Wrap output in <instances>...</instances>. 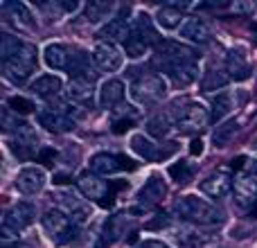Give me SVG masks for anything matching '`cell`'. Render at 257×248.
<instances>
[{
	"mask_svg": "<svg viewBox=\"0 0 257 248\" xmlns=\"http://www.w3.org/2000/svg\"><path fill=\"white\" fill-rule=\"evenodd\" d=\"M154 41H156V27H154V23H151V16H147L145 12L138 14L131 25V34H128V39L124 43L126 57H131V59L145 57Z\"/></svg>",
	"mask_w": 257,
	"mask_h": 248,
	"instance_id": "3",
	"label": "cell"
},
{
	"mask_svg": "<svg viewBox=\"0 0 257 248\" xmlns=\"http://www.w3.org/2000/svg\"><path fill=\"white\" fill-rule=\"evenodd\" d=\"M32 138H25V140H16V142H12V149H14V154L18 156V158H27V156L32 154Z\"/></svg>",
	"mask_w": 257,
	"mask_h": 248,
	"instance_id": "36",
	"label": "cell"
},
{
	"mask_svg": "<svg viewBox=\"0 0 257 248\" xmlns=\"http://www.w3.org/2000/svg\"><path fill=\"white\" fill-rule=\"evenodd\" d=\"M61 88H63V84H61V79H59V77H54V75H43V77H39V79L32 84L30 90L36 95V97L52 99V97H57V95L61 93Z\"/></svg>",
	"mask_w": 257,
	"mask_h": 248,
	"instance_id": "27",
	"label": "cell"
},
{
	"mask_svg": "<svg viewBox=\"0 0 257 248\" xmlns=\"http://www.w3.org/2000/svg\"><path fill=\"white\" fill-rule=\"evenodd\" d=\"M212 32H210V25L203 21V18H187L181 25V39L190 41V43L203 45L210 41Z\"/></svg>",
	"mask_w": 257,
	"mask_h": 248,
	"instance_id": "17",
	"label": "cell"
},
{
	"mask_svg": "<svg viewBox=\"0 0 257 248\" xmlns=\"http://www.w3.org/2000/svg\"><path fill=\"white\" fill-rule=\"evenodd\" d=\"M54 158H57V151H54L52 147H43V149L36 154V160H39V163H45V165H52Z\"/></svg>",
	"mask_w": 257,
	"mask_h": 248,
	"instance_id": "38",
	"label": "cell"
},
{
	"mask_svg": "<svg viewBox=\"0 0 257 248\" xmlns=\"http://www.w3.org/2000/svg\"><path fill=\"white\" fill-rule=\"evenodd\" d=\"M210 122L208 108H203L201 104H187L185 108H181L176 117V129L181 133H201Z\"/></svg>",
	"mask_w": 257,
	"mask_h": 248,
	"instance_id": "7",
	"label": "cell"
},
{
	"mask_svg": "<svg viewBox=\"0 0 257 248\" xmlns=\"http://www.w3.org/2000/svg\"><path fill=\"white\" fill-rule=\"evenodd\" d=\"M122 169H136V163L128 160L126 156H117V154H95L90 158V172L97 176H108V174L122 172Z\"/></svg>",
	"mask_w": 257,
	"mask_h": 248,
	"instance_id": "8",
	"label": "cell"
},
{
	"mask_svg": "<svg viewBox=\"0 0 257 248\" xmlns=\"http://www.w3.org/2000/svg\"><path fill=\"white\" fill-rule=\"evenodd\" d=\"M165 72L169 75V79L176 86H190L192 81L199 79V66L196 61H185V63H172V66H165Z\"/></svg>",
	"mask_w": 257,
	"mask_h": 248,
	"instance_id": "19",
	"label": "cell"
},
{
	"mask_svg": "<svg viewBox=\"0 0 257 248\" xmlns=\"http://www.w3.org/2000/svg\"><path fill=\"white\" fill-rule=\"evenodd\" d=\"M237 131H239V122H237V120H228V122L219 124V127L214 129V133H212L214 147H226L228 142L235 138Z\"/></svg>",
	"mask_w": 257,
	"mask_h": 248,
	"instance_id": "30",
	"label": "cell"
},
{
	"mask_svg": "<svg viewBox=\"0 0 257 248\" xmlns=\"http://www.w3.org/2000/svg\"><path fill=\"white\" fill-rule=\"evenodd\" d=\"M39 124L43 129H48L50 133H68L75 129V120L70 117V113L66 111H41L39 113Z\"/></svg>",
	"mask_w": 257,
	"mask_h": 248,
	"instance_id": "16",
	"label": "cell"
},
{
	"mask_svg": "<svg viewBox=\"0 0 257 248\" xmlns=\"http://www.w3.org/2000/svg\"><path fill=\"white\" fill-rule=\"evenodd\" d=\"M235 187V183H232V176L228 172H214L210 174L208 178H203L201 181V192L208 196H212V199H223L226 194H230V190Z\"/></svg>",
	"mask_w": 257,
	"mask_h": 248,
	"instance_id": "13",
	"label": "cell"
},
{
	"mask_svg": "<svg viewBox=\"0 0 257 248\" xmlns=\"http://www.w3.org/2000/svg\"><path fill=\"white\" fill-rule=\"evenodd\" d=\"M147 131H149L151 136H156V138H165L169 133V120H167V115L151 117L149 124H147Z\"/></svg>",
	"mask_w": 257,
	"mask_h": 248,
	"instance_id": "34",
	"label": "cell"
},
{
	"mask_svg": "<svg viewBox=\"0 0 257 248\" xmlns=\"http://www.w3.org/2000/svg\"><path fill=\"white\" fill-rule=\"evenodd\" d=\"M45 185V172L41 167H25L16 174V190L23 194H39Z\"/></svg>",
	"mask_w": 257,
	"mask_h": 248,
	"instance_id": "15",
	"label": "cell"
},
{
	"mask_svg": "<svg viewBox=\"0 0 257 248\" xmlns=\"http://www.w3.org/2000/svg\"><path fill=\"white\" fill-rule=\"evenodd\" d=\"M176 214L185 221H192V223H199V226H212V223H219L221 221V212L217 210V205L208 203V201L199 199V196H181L174 205Z\"/></svg>",
	"mask_w": 257,
	"mask_h": 248,
	"instance_id": "1",
	"label": "cell"
},
{
	"mask_svg": "<svg viewBox=\"0 0 257 248\" xmlns=\"http://www.w3.org/2000/svg\"><path fill=\"white\" fill-rule=\"evenodd\" d=\"M41 221H43V230L54 244H66L72 239V219L63 210H48Z\"/></svg>",
	"mask_w": 257,
	"mask_h": 248,
	"instance_id": "5",
	"label": "cell"
},
{
	"mask_svg": "<svg viewBox=\"0 0 257 248\" xmlns=\"http://www.w3.org/2000/svg\"><path fill=\"white\" fill-rule=\"evenodd\" d=\"M21 45H23L21 39H16V36H12V34H3V39H0V57H3V61L14 57Z\"/></svg>",
	"mask_w": 257,
	"mask_h": 248,
	"instance_id": "33",
	"label": "cell"
},
{
	"mask_svg": "<svg viewBox=\"0 0 257 248\" xmlns=\"http://www.w3.org/2000/svg\"><path fill=\"white\" fill-rule=\"evenodd\" d=\"M156 21H158V25L163 27V30H176V27L183 25V12L178 7H174V5H165V7L158 9V14H156Z\"/></svg>",
	"mask_w": 257,
	"mask_h": 248,
	"instance_id": "29",
	"label": "cell"
},
{
	"mask_svg": "<svg viewBox=\"0 0 257 248\" xmlns=\"http://www.w3.org/2000/svg\"><path fill=\"white\" fill-rule=\"evenodd\" d=\"M235 111V97L232 93H219L212 97V108H210V122H221Z\"/></svg>",
	"mask_w": 257,
	"mask_h": 248,
	"instance_id": "28",
	"label": "cell"
},
{
	"mask_svg": "<svg viewBox=\"0 0 257 248\" xmlns=\"http://www.w3.org/2000/svg\"><path fill=\"white\" fill-rule=\"evenodd\" d=\"M232 12H246V14H253L255 12V5H244V3H235L232 5Z\"/></svg>",
	"mask_w": 257,
	"mask_h": 248,
	"instance_id": "39",
	"label": "cell"
},
{
	"mask_svg": "<svg viewBox=\"0 0 257 248\" xmlns=\"http://www.w3.org/2000/svg\"><path fill=\"white\" fill-rule=\"evenodd\" d=\"M16 248H30V246H16Z\"/></svg>",
	"mask_w": 257,
	"mask_h": 248,
	"instance_id": "43",
	"label": "cell"
},
{
	"mask_svg": "<svg viewBox=\"0 0 257 248\" xmlns=\"http://www.w3.org/2000/svg\"><path fill=\"white\" fill-rule=\"evenodd\" d=\"M128 7L124 12H120L115 18H111V21L106 23V25L99 30V39H104L106 43H115V41H124L128 39V34H131V25H128Z\"/></svg>",
	"mask_w": 257,
	"mask_h": 248,
	"instance_id": "14",
	"label": "cell"
},
{
	"mask_svg": "<svg viewBox=\"0 0 257 248\" xmlns=\"http://www.w3.org/2000/svg\"><path fill=\"white\" fill-rule=\"evenodd\" d=\"M36 217V210L32 203H16L12 205V208L7 210V214H5L3 219V235L5 237H12V235H18V232H23L27 226H32V221H34Z\"/></svg>",
	"mask_w": 257,
	"mask_h": 248,
	"instance_id": "6",
	"label": "cell"
},
{
	"mask_svg": "<svg viewBox=\"0 0 257 248\" xmlns=\"http://www.w3.org/2000/svg\"><path fill=\"white\" fill-rule=\"evenodd\" d=\"M156 54H158V61L163 63V68L172 66V63H185L196 59L194 48H190L185 43H178V41H163L156 48Z\"/></svg>",
	"mask_w": 257,
	"mask_h": 248,
	"instance_id": "9",
	"label": "cell"
},
{
	"mask_svg": "<svg viewBox=\"0 0 257 248\" xmlns=\"http://www.w3.org/2000/svg\"><path fill=\"white\" fill-rule=\"evenodd\" d=\"M167 194V190H165V183L160 181L158 176H154V178H149V181L145 183V187H142L140 192H138V203H140V208H151V205H156L163 196Z\"/></svg>",
	"mask_w": 257,
	"mask_h": 248,
	"instance_id": "23",
	"label": "cell"
},
{
	"mask_svg": "<svg viewBox=\"0 0 257 248\" xmlns=\"http://www.w3.org/2000/svg\"><path fill=\"white\" fill-rule=\"evenodd\" d=\"M93 61L102 72H117L122 68V63H124V54L120 52V48L115 43L102 41L93 50Z\"/></svg>",
	"mask_w": 257,
	"mask_h": 248,
	"instance_id": "10",
	"label": "cell"
},
{
	"mask_svg": "<svg viewBox=\"0 0 257 248\" xmlns=\"http://www.w3.org/2000/svg\"><path fill=\"white\" fill-rule=\"evenodd\" d=\"M131 99L140 106H151V104H158L160 99H165L167 95V84H165L163 77L158 75H145L138 77L131 84Z\"/></svg>",
	"mask_w": 257,
	"mask_h": 248,
	"instance_id": "4",
	"label": "cell"
},
{
	"mask_svg": "<svg viewBox=\"0 0 257 248\" xmlns=\"http://www.w3.org/2000/svg\"><path fill=\"white\" fill-rule=\"evenodd\" d=\"M66 97H68V102L77 104V106H93V97H95L93 81L72 79L66 90Z\"/></svg>",
	"mask_w": 257,
	"mask_h": 248,
	"instance_id": "20",
	"label": "cell"
},
{
	"mask_svg": "<svg viewBox=\"0 0 257 248\" xmlns=\"http://www.w3.org/2000/svg\"><path fill=\"white\" fill-rule=\"evenodd\" d=\"M36 45L32 43H25L18 48V52L14 57L5 59L3 61V70H5V77H7L12 84H23V81L30 79V75L34 72L36 68Z\"/></svg>",
	"mask_w": 257,
	"mask_h": 248,
	"instance_id": "2",
	"label": "cell"
},
{
	"mask_svg": "<svg viewBox=\"0 0 257 248\" xmlns=\"http://www.w3.org/2000/svg\"><path fill=\"white\" fill-rule=\"evenodd\" d=\"M68 70H70L72 79H86V81H93V84H95V79L99 77V72H97L99 68L95 66V61H90V54L81 52V50L72 52Z\"/></svg>",
	"mask_w": 257,
	"mask_h": 248,
	"instance_id": "12",
	"label": "cell"
},
{
	"mask_svg": "<svg viewBox=\"0 0 257 248\" xmlns=\"http://www.w3.org/2000/svg\"><path fill=\"white\" fill-rule=\"evenodd\" d=\"M226 79H228V77H223V75H214V72H210V75L205 77V81H203V88H205V90L219 88V86L226 84Z\"/></svg>",
	"mask_w": 257,
	"mask_h": 248,
	"instance_id": "37",
	"label": "cell"
},
{
	"mask_svg": "<svg viewBox=\"0 0 257 248\" xmlns=\"http://www.w3.org/2000/svg\"><path fill=\"white\" fill-rule=\"evenodd\" d=\"M253 32H255V41H257V23L253 25Z\"/></svg>",
	"mask_w": 257,
	"mask_h": 248,
	"instance_id": "42",
	"label": "cell"
},
{
	"mask_svg": "<svg viewBox=\"0 0 257 248\" xmlns=\"http://www.w3.org/2000/svg\"><path fill=\"white\" fill-rule=\"evenodd\" d=\"M43 57H45V63H48L52 70H66L68 66H70V50L66 48V45H61V43H50L48 48H45V52H43Z\"/></svg>",
	"mask_w": 257,
	"mask_h": 248,
	"instance_id": "26",
	"label": "cell"
},
{
	"mask_svg": "<svg viewBox=\"0 0 257 248\" xmlns=\"http://www.w3.org/2000/svg\"><path fill=\"white\" fill-rule=\"evenodd\" d=\"M169 176H172V181H176L178 185H187V183L194 178V169L181 160V163H174L172 167H169Z\"/></svg>",
	"mask_w": 257,
	"mask_h": 248,
	"instance_id": "32",
	"label": "cell"
},
{
	"mask_svg": "<svg viewBox=\"0 0 257 248\" xmlns=\"http://www.w3.org/2000/svg\"><path fill=\"white\" fill-rule=\"evenodd\" d=\"M111 12H113L111 3H90V5H86L84 21L86 23H102L104 18H108Z\"/></svg>",
	"mask_w": 257,
	"mask_h": 248,
	"instance_id": "31",
	"label": "cell"
},
{
	"mask_svg": "<svg viewBox=\"0 0 257 248\" xmlns=\"http://www.w3.org/2000/svg\"><path fill=\"white\" fill-rule=\"evenodd\" d=\"M77 187H79V192L86 196V199L99 201V203H102V201L108 196L111 183L102 181V178H99L97 174H93V172H86V174H81V176L77 178Z\"/></svg>",
	"mask_w": 257,
	"mask_h": 248,
	"instance_id": "11",
	"label": "cell"
},
{
	"mask_svg": "<svg viewBox=\"0 0 257 248\" xmlns=\"http://www.w3.org/2000/svg\"><path fill=\"white\" fill-rule=\"evenodd\" d=\"M131 149L136 151L140 158L149 160V163H154V160H160V158H167L172 151H163L156 142H151L149 138H145L142 133H136V136L131 138Z\"/></svg>",
	"mask_w": 257,
	"mask_h": 248,
	"instance_id": "22",
	"label": "cell"
},
{
	"mask_svg": "<svg viewBox=\"0 0 257 248\" xmlns=\"http://www.w3.org/2000/svg\"><path fill=\"white\" fill-rule=\"evenodd\" d=\"M140 248H169V246L163 244V241H158V239H147L140 244Z\"/></svg>",
	"mask_w": 257,
	"mask_h": 248,
	"instance_id": "41",
	"label": "cell"
},
{
	"mask_svg": "<svg viewBox=\"0 0 257 248\" xmlns=\"http://www.w3.org/2000/svg\"><path fill=\"white\" fill-rule=\"evenodd\" d=\"M232 192H235V201L237 205H241V208H253L257 203V181L255 176H239L235 181V187H232Z\"/></svg>",
	"mask_w": 257,
	"mask_h": 248,
	"instance_id": "18",
	"label": "cell"
},
{
	"mask_svg": "<svg viewBox=\"0 0 257 248\" xmlns=\"http://www.w3.org/2000/svg\"><path fill=\"white\" fill-rule=\"evenodd\" d=\"M190 154H192V156H201V154H203V142H201V140H192Z\"/></svg>",
	"mask_w": 257,
	"mask_h": 248,
	"instance_id": "40",
	"label": "cell"
},
{
	"mask_svg": "<svg viewBox=\"0 0 257 248\" xmlns=\"http://www.w3.org/2000/svg\"><path fill=\"white\" fill-rule=\"evenodd\" d=\"M124 99V84L120 79H108L99 88V106L102 108H113Z\"/></svg>",
	"mask_w": 257,
	"mask_h": 248,
	"instance_id": "24",
	"label": "cell"
},
{
	"mask_svg": "<svg viewBox=\"0 0 257 248\" xmlns=\"http://www.w3.org/2000/svg\"><path fill=\"white\" fill-rule=\"evenodd\" d=\"M3 14L18 30H32V27H34V16H32V12L23 3H5Z\"/></svg>",
	"mask_w": 257,
	"mask_h": 248,
	"instance_id": "21",
	"label": "cell"
},
{
	"mask_svg": "<svg viewBox=\"0 0 257 248\" xmlns=\"http://www.w3.org/2000/svg\"><path fill=\"white\" fill-rule=\"evenodd\" d=\"M226 72H228V77L235 81L248 79L250 77V66L239 50H230V52L226 54Z\"/></svg>",
	"mask_w": 257,
	"mask_h": 248,
	"instance_id": "25",
	"label": "cell"
},
{
	"mask_svg": "<svg viewBox=\"0 0 257 248\" xmlns=\"http://www.w3.org/2000/svg\"><path fill=\"white\" fill-rule=\"evenodd\" d=\"M9 108H12L14 113H21V115H25V113H32L34 111V104H32V99L27 97H21V95H16V97H9Z\"/></svg>",
	"mask_w": 257,
	"mask_h": 248,
	"instance_id": "35",
	"label": "cell"
}]
</instances>
